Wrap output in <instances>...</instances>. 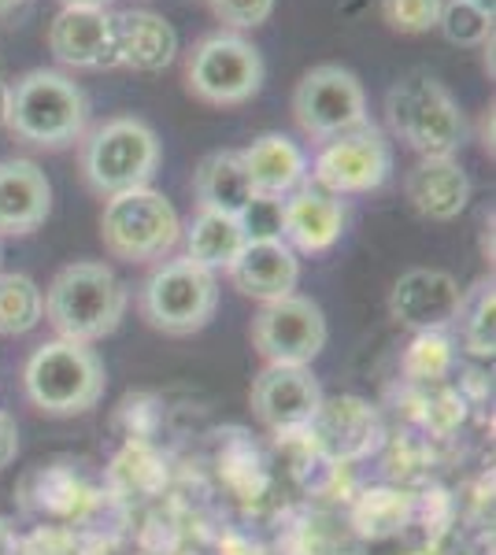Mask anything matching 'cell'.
Instances as JSON below:
<instances>
[{"label":"cell","instance_id":"6da1fadb","mask_svg":"<svg viewBox=\"0 0 496 555\" xmlns=\"http://www.w3.org/2000/svg\"><path fill=\"white\" fill-rule=\"evenodd\" d=\"M126 315V289L112 267L82 259L52 278L44 289V319L63 341L93 345L119 330Z\"/></svg>","mask_w":496,"mask_h":555},{"label":"cell","instance_id":"7a4b0ae2","mask_svg":"<svg viewBox=\"0 0 496 555\" xmlns=\"http://www.w3.org/2000/svg\"><path fill=\"white\" fill-rule=\"evenodd\" d=\"M89 119L86 93L75 78L63 70H26L12 82V104H8V130L26 145L38 149H67L82 141Z\"/></svg>","mask_w":496,"mask_h":555},{"label":"cell","instance_id":"3957f363","mask_svg":"<svg viewBox=\"0 0 496 555\" xmlns=\"http://www.w3.org/2000/svg\"><path fill=\"white\" fill-rule=\"evenodd\" d=\"M26 400L52 418H75L104 397V363L89 345L44 341L23 366Z\"/></svg>","mask_w":496,"mask_h":555},{"label":"cell","instance_id":"277c9868","mask_svg":"<svg viewBox=\"0 0 496 555\" xmlns=\"http://www.w3.org/2000/svg\"><path fill=\"white\" fill-rule=\"evenodd\" d=\"M78 164H82L89 190L101 196L141 190L160 167V138L145 119L119 115L86 133Z\"/></svg>","mask_w":496,"mask_h":555},{"label":"cell","instance_id":"5b68a950","mask_svg":"<svg viewBox=\"0 0 496 555\" xmlns=\"http://www.w3.org/2000/svg\"><path fill=\"white\" fill-rule=\"evenodd\" d=\"M390 130L419 156H453L467 138V119L445 86L430 75H408L385 93Z\"/></svg>","mask_w":496,"mask_h":555},{"label":"cell","instance_id":"8992f818","mask_svg":"<svg viewBox=\"0 0 496 555\" xmlns=\"http://www.w3.org/2000/svg\"><path fill=\"white\" fill-rule=\"evenodd\" d=\"M101 237L104 248L126 263H152L164 259L182 237V219L175 204L164 193L149 190H126L107 196L101 215Z\"/></svg>","mask_w":496,"mask_h":555},{"label":"cell","instance_id":"52a82bcc","mask_svg":"<svg viewBox=\"0 0 496 555\" xmlns=\"http://www.w3.org/2000/svg\"><path fill=\"white\" fill-rule=\"evenodd\" d=\"M264 56L233 30L207 34L186 56V89L212 107H238L264 89Z\"/></svg>","mask_w":496,"mask_h":555},{"label":"cell","instance_id":"ba28073f","mask_svg":"<svg viewBox=\"0 0 496 555\" xmlns=\"http://www.w3.org/2000/svg\"><path fill=\"white\" fill-rule=\"evenodd\" d=\"M215 304H219L215 274L186 256L156 267L141 285V315L167 337H189L204 330L215 315Z\"/></svg>","mask_w":496,"mask_h":555},{"label":"cell","instance_id":"9c48e42d","mask_svg":"<svg viewBox=\"0 0 496 555\" xmlns=\"http://www.w3.org/2000/svg\"><path fill=\"white\" fill-rule=\"evenodd\" d=\"M293 119L308 138L330 141L367 122L364 82L341 64H319L293 89Z\"/></svg>","mask_w":496,"mask_h":555},{"label":"cell","instance_id":"30bf717a","mask_svg":"<svg viewBox=\"0 0 496 555\" xmlns=\"http://www.w3.org/2000/svg\"><path fill=\"white\" fill-rule=\"evenodd\" d=\"M390 171H393L390 138L367 119L364 127L330 138L319 149L308 175L311 185H319V190H327L333 196H352V193L378 190L390 178Z\"/></svg>","mask_w":496,"mask_h":555},{"label":"cell","instance_id":"8fae6325","mask_svg":"<svg viewBox=\"0 0 496 555\" xmlns=\"http://www.w3.org/2000/svg\"><path fill=\"white\" fill-rule=\"evenodd\" d=\"M252 345L264 363L308 366L327 348V315L311 297H282L259 308L252 319Z\"/></svg>","mask_w":496,"mask_h":555},{"label":"cell","instance_id":"7c38bea8","mask_svg":"<svg viewBox=\"0 0 496 555\" xmlns=\"http://www.w3.org/2000/svg\"><path fill=\"white\" fill-rule=\"evenodd\" d=\"M249 404H252V415H256L270 434L290 437V434H304V429L311 426L315 411L322 404V389L308 366L267 363L264 371L256 374V382H252Z\"/></svg>","mask_w":496,"mask_h":555},{"label":"cell","instance_id":"4fadbf2b","mask_svg":"<svg viewBox=\"0 0 496 555\" xmlns=\"http://www.w3.org/2000/svg\"><path fill=\"white\" fill-rule=\"evenodd\" d=\"M463 289L456 274L437 271V267H411L396 278L390 293V315L415 334H441L459 315Z\"/></svg>","mask_w":496,"mask_h":555},{"label":"cell","instance_id":"5bb4252c","mask_svg":"<svg viewBox=\"0 0 496 555\" xmlns=\"http://www.w3.org/2000/svg\"><path fill=\"white\" fill-rule=\"evenodd\" d=\"M278 237L304 256L330 253L345 234V204L319 185L304 182L290 196L278 201Z\"/></svg>","mask_w":496,"mask_h":555},{"label":"cell","instance_id":"9a60e30c","mask_svg":"<svg viewBox=\"0 0 496 555\" xmlns=\"http://www.w3.org/2000/svg\"><path fill=\"white\" fill-rule=\"evenodd\" d=\"M308 434L315 437V449L327 460L352 463L371 455L382 444V418L359 397H322Z\"/></svg>","mask_w":496,"mask_h":555},{"label":"cell","instance_id":"2e32d148","mask_svg":"<svg viewBox=\"0 0 496 555\" xmlns=\"http://www.w3.org/2000/svg\"><path fill=\"white\" fill-rule=\"evenodd\" d=\"M227 274L245 297L270 304V300H282V297H293L296 293V282H301V259H296V253L282 237L256 234L241 245V253L233 256Z\"/></svg>","mask_w":496,"mask_h":555},{"label":"cell","instance_id":"e0dca14e","mask_svg":"<svg viewBox=\"0 0 496 555\" xmlns=\"http://www.w3.org/2000/svg\"><path fill=\"white\" fill-rule=\"evenodd\" d=\"M49 52L63 67H115V26L107 8H60L49 23Z\"/></svg>","mask_w":496,"mask_h":555},{"label":"cell","instance_id":"ac0fdd59","mask_svg":"<svg viewBox=\"0 0 496 555\" xmlns=\"http://www.w3.org/2000/svg\"><path fill=\"white\" fill-rule=\"evenodd\" d=\"M411 208L430 222H453L471 204V178L456 156H419L404 178Z\"/></svg>","mask_w":496,"mask_h":555},{"label":"cell","instance_id":"d6986e66","mask_svg":"<svg viewBox=\"0 0 496 555\" xmlns=\"http://www.w3.org/2000/svg\"><path fill=\"white\" fill-rule=\"evenodd\" d=\"M52 211V185L34 159H0V234L23 237L44 227Z\"/></svg>","mask_w":496,"mask_h":555},{"label":"cell","instance_id":"ffe728a7","mask_svg":"<svg viewBox=\"0 0 496 555\" xmlns=\"http://www.w3.org/2000/svg\"><path fill=\"white\" fill-rule=\"evenodd\" d=\"M112 26H115V67L156 75V70L175 64L178 34L164 15L149 12V8H130V12L112 15Z\"/></svg>","mask_w":496,"mask_h":555},{"label":"cell","instance_id":"44dd1931","mask_svg":"<svg viewBox=\"0 0 496 555\" xmlns=\"http://www.w3.org/2000/svg\"><path fill=\"white\" fill-rule=\"evenodd\" d=\"M241 164L256 201H282L308 178V159L285 133H259L249 149H241Z\"/></svg>","mask_w":496,"mask_h":555},{"label":"cell","instance_id":"7402d4cb","mask_svg":"<svg viewBox=\"0 0 496 555\" xmlns=\"http://www.w3.org/2000/svg\"><path fill=\"white\" fill-rule=\"evenodd\" d=\"M193 193L201 208L233 215V219H245L259 204L256 193H252V182L245 175V164H241L238 149L207 152L201 159V167L193 171Z\"/></svg>","mask_w":496,"mask_h":555},{"label":"cell","instance_id":"603a6c76","mask_svg":"<svg viewBox=\"0 0 496 555\" xmlns=\"http://www.w3.org/2000/svg\"><path fill=\"white\" fill-rule=\"evenodd\" d=\"M182 234H186V259H193L196 267L215 274V271H227L233 256L241 253V245L249 241V222L201 208Z\"/></svg>","mask_w":496,"mask_h":555},{"label":"cell","instance_id":"cb8c5ba5","mask_svg":"<svg viewBox=\"0 0 496 555\" xmlns=\"http://www.w3.org/2000/svg\"><path fill=\"white\" fill-rule=\"evenodd\" d=\"M44 319V297L26 274H0V337H23Z\"/></svg>","mask_w":496,"mask_h":555},{"label":"cell","instance_id":"d4e9b609","mask_svg":"<svg viewBox=\"0 0 496 555\" xmlns=\"http://www.w3.org/2000/svg\"><path fill=\"white\" fill-rule=\"evenodd\" d=\"M408 518H411V500L404 496V492H393V489L364 492V500H359L356 512H352L356 530L364 537H374V541L400 533L404 526H408Z\"/></svg>","mask_w":496,"mask_h":555},{"label":"cell","instance_id":"484cf974","mask_svg":"<svg viewBox=\"0 0 496 555\" xmlns=\"http://www.w3.org/2000/svg\"><path fill=\"white\" fill-rule=\"evenodd\" d=\"M493 311H496L493 278H489V282H478L474 293H463V304H459L456 322H459V337H463V348L471 356H493V348H496Z\"/></svg>","mask_w":496,"mask_h":555},{"label":"cell","instance_id":"4316f807","mask_svg":"<svg viewBox=\"0 0 496 555\" xmlns=\"http://www.w3.org/2000/svg\"><path fill=\"white\" fill-rule=\"evenodd\" d=\"M441 34H445L453 44H463V49H474V44L493 41V15L482 12V8L467 4V0H445L441 4Z\"/></svg>","mask_w":496,"mask_h":555},{"label":"cell","instance_id":"83f0119b","mask_svg":"<svg viewBox=\"0 0 496 555\" xmlns=\"http://www.w3.org/2000/svg\"><path fill=\"white\" fill-rule=\"evenodd\" d=\"M445 0H382V20L396 34H427L441 20Z\"/></svg>","mask_w":496,"mask_h":555},{"label":"cell","instance_id":"f1b7e54d","mask_svg":"<svg viewBox=\"0 0 496 555\" xmlns=\"http://www.w3.org/2000/svg\"><path fill=\"white\" fill-rule=\"evenodd\" d=\"M448 363H453V345L445 341V334H419L408 348V360H404L408 374L419 382L441 378L448 371Z\"/></svg>","mask_w":496,"mask_h":555},{"label":"cell","instance_id":"f546056e","mask_svg":"<svg viewBox=\"0 0 496 555\" xmlns=\"http://www.w3.org/2000/svg\"><path fill=\"white\" fill-rule=\"evenodd\" d=\"M215 12V20L222 26H230L233 34L238 30H256L270 20L275 12V0H207Z\"/></svg>","mask_w":496,"mask_h":555},{"label":"cell","instance_id":"4dcf8cb0","mask_svg":"<svg viewBox=\"0 0 496 555\" xmlns=\"http://www.w3.org/2000/svg\"><path fill=\"white\" fill-rule=\"evenodd\" d=\"M15 452H20V426L8 411H0V470L15 460Z\"/></svg>","mask_w":496,"mask_h":555},{"label":"cell","instance_id":"1f68e13d","mask_svg":"<svg viewBox=\"0 0 496 555\" xmlns=\"http://www.w3.org/2000/svg\"><path fill=\"white\" fill-rule=\"evenodd\" d=\"M0 555H20V541H15V530L8 526V518H0Z\"/></svg>","mask_w":496,"mask_h":555},{"label":"cell","instance_id":"d6a6232c","mask_svg":"<svg viewBox=\"0 0 496 555\" xmlns=\"http://www.w3.org/2000/svg\"><path fill=\"white\" fill-rule=\"evenodd\" d=\"M8 104H12V82L0 78V127H8Z\"/></svg>","mask_w":496,"mask_h":555},{"label":"cell","instance_id":"836d02e7","mask_svg":"<svg viewBox=\"0 0 496 555\" xmlns=\"http://www.w3.org/2000/svg\"><path fill=\"white\" fill-rule=\"evenodd\" d=\"M63 8H107L112 0H60Z\"/></svg>","mask_w":496,"mask_h":555},{"label":"cell","instance_id":"e575fe53","mask_svg":"<svg viewBox=\"0 0 496 555\" xmlns=\"http://www.w3.org/2000/svg\"><path fill=\"white\" fill-rule=\"evenodd\" d=\"M467 4H474V8H482V12H496V0H467Z\"/></svg>","mask_w":496,"mask_h":555},{"label":"cell","instance_id":"d590c367","mask_svg":"<svg viewBox=\"0 0 496 555\" xmlns=\"http://www.w3.org/2000/svg\"><path fill=\"white\" fill-rule=\"evenodd\" d=\"M23 0H0V15H8V12H15V8H20Z\"/></svg>","mask_w":496,"mask_h":555}]
</instances>
